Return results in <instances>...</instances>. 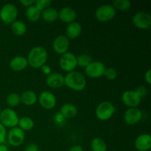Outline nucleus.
Instances as JSON below:
<instances>
[{
	"label": "nucleus",
	"mask_w": 151,
	"mask_h": 151,
	"mask_svg": "<svg viewBox=\"0 0 151 151\" xmlns=\"http://www.w3.org/2000/svg\"><path fill=\"white\" fill-rule=\"evenodd\" d=\"M52 4V1L51 0H36L35 1V4L34 5L40 10V11H42L44 9L47 8V7H50V5Z\"/></svg>",
	"instance_id": "c756f323"
},
{
	"label": "nucleus",
	"mask_w": 151,
	"mask_h": 151,
	"mask_svg": "<svg viewBox=\"0 0 151 151\" xmlns=\"http://www.w3.org/2000/svg\"><path fill=\"white\" fill-rule=\"evenodd\" d=\"M122 101L128 108H138L141 103L142 98L138 93L133 90H128L122 93Z\"/></svg>",
	"instance_id": "f8f14e48"
},
{
	"label": "nucleus",
	"mask_w": 151,
	"mask_h": 151,
	"mask_svg": "<svg viewBox=\"0 0 151 151\" xmlns=\"http://www.w3.org/2000/svg\"><path fill=\"white\" fill-rule=\"evenodd\" d=\"M7 140V130L0 123V145L4 144Z\"/></svg>",
	"instance_id": "473e14b6"
},
{
	"label": "nucleus",
	"mask_w": 151,
	"mask_h": 151,
	"mask_svg": "<svg viewBox=\"0 0 151 151\" xmlns=\"http://www.w3.org/2000/svg\"><path fill=\"white\" fill-rule=\"evenodd\" d=\"M133 23L140 29H149L151 27V15L145 11H139L133 17Z\"/></svg>",
	"instance_id": "1a4fd4ad"
},
{
	"label": "nucleus",
	"mask_w": 151,
	"mask_h": 151,
	"mask_svg": "<svg viewBox=\"0 0 151 151\" xmlns=\"http://www.w3.org/2000/svg\"><path fill=\"white\" fill-rule=\"evenodd\" d=\"M115 111L116 108L113 103L109 101H103L96 108L95 115L100 120L106 121L113 116Z\"/></svg>",
	"instance_id": "39448f33"
},
{
	"label": "nucleus",
	"mask_w": 151,
	"mask_h": 151,
	"mask_svg": "<svg viewBox=\"0 0 151 151\" xmlns=\"http://www.w3.org/2000/svg\"><path fill=\"white\" fill-rule=\"evenodd\" d=\"M38 101L40 106L44 109L50 110L55 107L57 99L55 95L50 91H43L38 97Z\"/></svg>",
	"instance_id": "9b49d317"
},
{
	"label": "nucleus",
	"mask_w": 151,
	"mask_h": 151,
	"mask_svg": "<svg viewBox=\"0 0 151 151\" xmlns=\"http://www.w3.org/2000/svg\"><path fill=\"white\" fill-rule=\"evenodd\" d=\"M106 68V66L103 62L92 61L87 67L85 68V74L90 78H100L104 75Z\"/></svg>",
	"instance_id": "9d476101"
},
{
	"label": "nucleus",
	"mask_w": 151,
	"mask_h": 151,
	"mask_svg": "<svg viewBox=\"0 0 151 151\" xmlns=\"http://www.w3.org/2000/svg\"><path fill=\"white\" fill-rule=\"evenodd\" d=\"M113 7L115 10H129L131 7V2L129 0H115L113 2Z\"/></svg>",
	"instance_id": "c85d7f7f"
},
{
	"label": "nucleus",
	"mask_w": 151,
	"mask_h": 151,
	"mask_svg": "<svg viewBox=\"0 0 151 151\" xmlns=\"http://www.w3.org/2000/svg\"><path fill=\"white\" fill-rule=\"evenodd\" d=\"M59 66L62 70L68 73L75 71V69L78 66L77 56L69 51L61 55L59 60Z\"/></svg>",
	"instance_id": "0eeeda50"
},
{
	"label": "nucleus",
	"mask_w": 151,
	"mask_h": 151,
	"mask_svg": "<svg viewBox=\"0 0 151 151\" xmlns=\"http://www.w3.org/2000/svg\"><path fill=\"white\" fill-rule=\"evenodd\" d=\"M21 103H23L24 105L27 106H31L35 104L38 101V96L31 90H27V91H23L20 95Z\"/></svg>",
	"instance_id": "aec40b11"
},
{
	"label": "nucleus",
	"mask_w": 151,
	"mask_h": 151,
	"mask_svg": "<svg viewBox=\"0 0 151 151\" xmlns=\"http://www.w3.org/2000/svg\"><path fill=\"white\" fill-rule=\"evenodd\" d=\"M24 151H39V148L35 143H29L25 147Z\"/></svg>",
	"instance_id": "c9c22d12"
},
{
	"label": "nucleus",
	"mask_w": 151,
	"mask_h": 151,
	"mask_svg": "<svg viewBox=\"0 0 151 151\" xmlns=\"http://www.w3.org/2000/svg\"><path fill=\"white\" fill-rule=\"evenodd\" d=\"M69 151H84V150L82 146L77 145H74L72 146V147H71Z\"/></svg>",
	"instance_id": "58836bf2"
},
{
	"label": "nucleus",
	"mask_w": 151,
	"mask_h": 151,
	"mask_svg": "<svg viewBox=\"0 0 151 151\" xmlns=\"http://www.w3.org/2000/svg\"><path fill=\"white\" fill-rule=\"evenodd\" d=\"M135 91L138 93V94L140 96V97H141L142 99L144 97H145V96L147 94V88L145 86H142L138 87V88H137Z\"/></svg>",
	"instance_id": "72a5a7b5"
},
{
	"label": "nucleus",
	"mask_w": 151,
	"mask_h": 151,
	"mask_svg": "<svg viewBox=\"0 0 151 151\" xmlns=\"http://www.w3.org/2000/svg\"><path fill=\"white\" fill-rule=\"evenodd\" d=\"M64 85L73 91H83L86 86V78L80 72L72 71L64 77Z\"/></svg>",
	"instance_id": "f03ea898"
},
{
	"label": "nucleus",
	"mask_w": 151,
	"mask_h": 151,
	"mask_svg": "<svg viewBox=\"0 0 151 151\" xmlns=\"http://www.w3.org/2000/svg\"><path fill=\"white\" fill-rule=\"evenodd\" d=\"M40 69H41V72H42V73L44 74V75H47V76H48V75H50V74L52 73V68L51 66H50V65L48 64H44V66H41Z\"/></svg>",
	"instance_id": "f704fd0d"
},
{
	"label": "nucleus",
	"mask_w": 151,
	"mask_h": 151,
	"mask_svg": "<svg viewBox=\"0 0 151 151\" xmlns=\"http://www.w3.org/2000/svg\"><path fill=\"white\" fill-rule=\"evenodd\" d=\"M69 47H70V41L66 35H58L53 41V50L57 54L60 55L67 52Z\"/></svg>",
	"instance_id": "4468645a"
},
{
	"label": "nucleus",
	"mask_w": 151,
	"mask_h": 151,
	"mask_svg": "<svg viewBox=\"0 0 151 151\" xmlns=\"http://www.w3.org/2000/svg\"><path fill=\"white\" fill-rule=\"evenodd\" d=\"M48 59V52L44 47L37 46L31 49L28 53V65L33 69H39L47 63Z\"/></svg>",
	"instance_id": "f257e3e1"
},
{
	"label": "nucleus",
	"mask_w": 151,
	"mask_h": 151,
	"mask_svg": "<svg viewBox=\"0 0 151 151\" xmlns=\"http://www.w3.org/2000/svg\"><path fill=\"white\" fill-rule=\"evenodd\" d=\"M18 13V8L14 4L7 3L0 9V19L5 24H11L17 19Z\"/></svg>",
	"instance_id": "20e7f679"
},
{
	"label": "nucleus",
	"mask_w": 151,
	"mask_h": 151,
	"mask_svg": "<svg viewBox=\"0 0 151 151\" xmlns=\"http://www.w3.org/2000/svg\"><path fill=\"white\" fill-rule=\"evenodd\" d=\"M54 121L55 122V124H57V125H62L65 123V122H66V118H65L64 116L60 114V112L59 111L55 114Z\"/></svg>",
	"instance_id": "2f4dec72"
},
{
	"label": "nucleus",
	"mask_w": 151,
	"mask_h": 151,
	"mask_svg": "<svg viewBox=\"0 0 151 151\" xmlns=\"http://www.w3.org/2000/svg\"><path fill=\"white\" fill-rule=\"evenodd\" d=\"M41 13V12L35 5H32L30 7H27L26 11H25V16L29 22H35L40 19Z\"/></svg>",
	"instance_id": "b1692460"
},
{
	"label": "nucleus",
	"mask_w": 151,
	"mask_h": 151,
	"mask_svg": "<svg viewBox=\"0 0 151 151\" xmlns=\"http://www.w3.org/2000/svg\"><path fill=\"white\" fill-rule=\"evenodd\" d=\"M103 76L108 80H115L117 77V72H116V69L114 68L109 67V68H106V70H105L104 75Z\"/></svg>",
	"instance_id": "7c9ffc66"
},
{
	"label": "nucleus",
	"mask_w": 151,
	"mask_h": 151,
	"mask_svg": "<svg viewBox=\"0 0 151 151\" xmlns=\"http://www.w3.org/2000/svg\"><path fill=\"white\" fill-rule=\"evenodd\" d=\"M116 13V10L112 4H106L97 7L95 11V17L100 22H107L112 20Z\"/></svg>",
	"instance_id": "423d86ee"
},
{
	"label": "nucleus",
	"mask_w": 151,
	"mask_h": 151,
	"mask_svg": "<svg viewBox=\"0 0 151 151\" xmlns=\"http://www.w3.org/2000/svg\"><path fill=\"white\" fill-rule=\"evenodd\" d=\"M23 131H29L33 128L34 121L29 116H22L19 118L18 126Z\"/></svg>",
	"instance_id": "393cba45"
},
{
	"label": "nucleus",
	"mask_w": 151,
	"mask_h": 151,
	"mask_svg": "<svg viewBox=\"0 0 151 151\" xmlns=\"http://www.w3.org/2000/svg\"><path fill=\"white\" fill-rule=\"evenodd\" d=\"M90 147L92 151H107V144L100 137H95L93 139L90 144Z\"/></svg>",
	"instance_id": "a878e982"
},
{
	"label": "nucleus",
	"mask_w": 151,
	"mask_h": 151,
	"mask_svg": "<svg viewBox=\"0 0 151 151\" xmlns=\"http://www.w3.org/2000/svg\"><path fill=\"white\" fill-rule=\"evenodd\" d=\"M10 68L15 72H21L27 68L28 62L27 58L24 56H16L10 60L9 63Z\"/></svg>",
	"instance_id": "6ab92c4d"
},
{
	"label": "nucleus",
	"mask_w": 151,
	"mask_h": 151,
	"mask_svg": "<svg viewBox=\"0 0 151 151\" xmlns=\"http://www.w3.org/2000/svg\"><path fill=\"white\" fill-rule=\"evenodd\" d=\"M93 61V59L91 55L88 54L84 53V54H81L77 57V63H78V66L81 68H84L88 66L91 62Z\"/></svg>",
	"instance_id": "bb28decb"
},
{
	"label": "nucleus",
	"mask_w": 151,
	"mask_h": 151,
	"mask_svg": "<svg viewBox=\"0 0 151 151\" xmlns=\"http://www.w3.org/2000/svg\"><path fill=\"white\" fill-rule=\"evenodd\" d=\"M82 26L78 22H74L68 24L66 28V36L69 39H75L81 35Z\"/></svg>",
	"instance_id": "a211bd4d"
},
{
	"label": "nucleus",
	"mask_w": 151,
	"mask_h": 151,
	"mask_svg": "<svg viewBox=\"0 0 151 151\" xmlns=\"http://www.w3.org/2000/svg\"><path fill=\"white\" fill-rule=\"evenodd\" d=\"M6 103L8 106L12 108L16 107L21 103L20 94L17 93H10L6 97Z\"/></svg>",
	"instance_id": "cd10ccee"
},
{
	"label": "nucleus",
	"mask_w": 151,
	"mask_h": 151,
	"mask_svg": "<svg viewBox=\"0 0 151 151\" xmlns=\"http://www.w3.org/2000/svg\"><path fill=\"white\" fill-rule=\"evenodd\" d=\"M19 2H20V4H22V5L27 7L34 5V4H35V1H34V0H20Z\"/></svg>",
	"instance_id": "e433bc0d"
},
{
	"label": "nucleus",
	"mask_w": 151,
	"mask_h": 151,
	"mask_svg": "<svg viewBox=\"0 0 151 151\" xmlns=\"http://www.w3.org/2000/svg\"><path fill=\"white\" fill-rule=\"evenodd\" d=\"M77 13L75 10L69 7H65L58 11V19L65 23L70 24L75 22Z\"/></svg>",
	"instance_id": "f3484780"
},
{
	"label": "nucleus",
	"mask_w": 151,
	"mask_h": 151,
	"mask_svg": "<svg viewBox=\"0 0 151 151\" xmlns=\"http://www.w3.org/2000/svg\"><path fill=\"white\" fill-rule=\"evenodd\" d=\"M1 106H0V113H1Z\"/></svg>",
	"instance_id": "a19ab883"
},
{
	"label": "nucleus",
	"mask_w": 151,
	"mask_h": 151,
	"mask_svg": "<svg viewBox=\"0 0 151 151\" xmlns=\"http://www.w3.org/2000/svg\"><path fill=\"white\" fill-rule=\"evenodd\" d=\"M0 151H10L9 150L8 147L4 144L0 145Z\"/></svg>",
	"instance_id": "ea45409f"
},
{
	"label": "nucleus",
	"mask_w": 151,
	"mask_h": 151,
	"mask_svg": "<svg viewBox=\"0 0 151 151\" xmlns=\"http://www.w3.org/2000/svg\"><path fill=\"white\" fill-rule=\"evenodd\" d=\"M145 80L146 82L147 83V84L150 85L151 84V69H147V72L145 74Z\"/></svg>",
	"instance_id": "4c0bfd02"
},
{
	"label": "nucleus",
	"mask_w": 151,
	"mask_h": 151,
	"mask_svg": "<svg viewBox=\"0 0 151 151\" xmlns=\"http://www.w3.org/2000/svg\"><path fill=\"white\" fill-rule=\"evenodd\" d=\"M134 146L138 151H148L151 148V137L148 134L139 136L134 142Z\"/></svg>",
	"instance_id": "dca6fc26"
},
{
	"label": "nucleus",
	"mask_w": 151,
	"mask_h": 151,
	"mask_svg": "<svg viewBox=\"0 0 151 151\" xmlns=\"http://www.w3.org/2000/svg\"><path fill=\"white\" fill-rule=\"evenodd\" d=\"M25 139V133L19 127L10 128L7 133V140L10 145L19 147L23 144Z\"/></svg>",
	"instance_id": "6e6552de"
},
{
	"label": "nucleus",
	"mask_w": 151,
	"mask_h": 151,
	"mask_svg": "<svg viewBox=\"0 0 151 151\" xmlns=\"http://www.w3.org/2000/svg\"><path fill=\"white\" fill-rule=\"evenodd\" d=\"M41 16L45 22H53L58 19V11L55 7H49L41 11Z\"/></svg>",
	"instance_id": "4be33fe9"
},
{
	"label": "nucleus",
	"mask_w": 151,
	"mask_h": 151,
	"mask_svg": "<svg viewBox=\"0 0 151 151\" xmlns=\"http://www.w3.org/2000/svg\"><path fill=\"white\" fill-rule=\"evenodd\" d=\"M19 115L16 111L10 108H7L1 110L0 113V123L5 128H13L18 126Z\"/></svg>",
	"instance_id": "7ed1b4c3"
},
{
	"label": "nucleus",
	"mask_w": 151,
	"mask_h": 151,
	"mask_svg": "<svg viewBox=\"0 0 151 151\" xmlns=\"http://www.w3.org/2000/svg\"><path fill=\"white\" fill-rule=\"evenodd\" d=\"M12 32L16 36H22L27 32V25L24 22L16 20L10 24Z\"/></svg>",
	"instance_id": "5701e85b"
},
{
	"label": "nucleus",
	"mask_w": 151,
	"mask_h": 151,
	"mask_svg": "<svg viewBox=\"0 0 151 151\" xmlns=\"http://www.w3.org/2000/svg\"><path fill=\"white\" fill-rule=\"evenodd\" d=\"M142 112L138 108H128L124 114V121L128 125H134L142 119Z\"/></svg>",
	"instance_id": "ddd939ff"
},
{
	"label": "nucleus",
	"mask_w": 151,
	"mask_h": 151,
	"mask_svg": "<svg viewBox=\"0 0 151 151\" xmlns=\"http://www.w3.org/2000/svg\"><path fill=\"white\" fill-rule=\"evenodd\" d=\"M78 108L72 103H65L60 107V112L66 119H72L78 114Z\"/></svg>",
	"instance_id": "412c9836"
},
{
	"label": "nucleus",
	"mask_w": 151,
	"mask_h": 151,
	"mask_svg": "<svg viewBox=\"0 0 151 151\" xmlns=\"http://www.w3.org/2000/svg\"><path fill=\"white\" fill-rule=\"evenodd\" d=\"M45 82L50 88L53 89L59 88L64 85V76L58 72H52L50 75L47 76Z\"/></svg>",
	"instance_id": "2eb2a0df"
}]
</instances>
